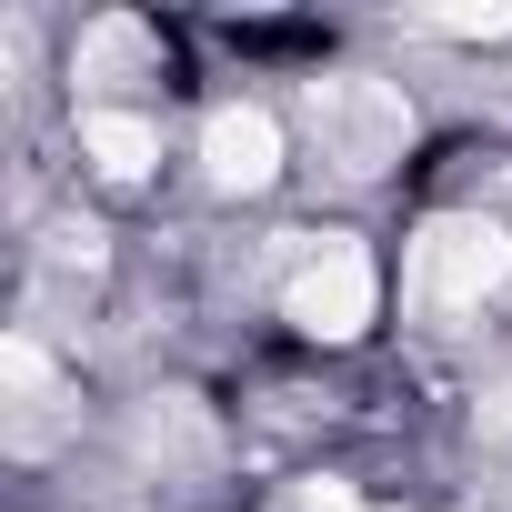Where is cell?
<instances>
[{
	"label": "cell",
	"instance_id": "1",
	"mask_svg": "<svg viewBox=\"0 0 512 512\" xmlns=\"http://www.w3.org/2000/svg\"><path fill=\"white\" fill-rule=\"evenodd\" d=\"M402 292H412V312L442 322V332L502 312V302H512V221H492V211H442V221H422Z\"/></svg>",
	"mask_w": 512,
	"mask_h": 512
},
{
	"label": "cell",
	"instance_id": "2",
	"mask_svg": "<svg viewBox=\"0 0 512 512\" xmlns=\"http://www.w3.org/2000/svg\"><path fill=\"white\" fill-rule=\"evenodd\" d=\"M302 131H312V161L342 171V181H382L402 151H412V101L372 71H332V81H302Z\"/></svg>",
	"mask_w": 512,
	"mask_h": 512
},
{
	"label": "cell",
	"instance_id": "3",
	"mask_svg": "<svg viewBox=\"0 0 512 512\" xmlns=\"http://www.w3.org/2000/svg\"><path fill=\"white\" fill-rule=\"evenodd\" d=\"M372 302H382V272H372V251L342 241V231H322L292 262V282H282V322L312 332V342H352L372 322Z\"/></svg>",
	"mask_w": 512,
	"mask_h": 512
},
{
	"label": "cell",
	"instance_id": "4",
	"mask_svg": "<svg viewBox=\"0 0 512 512\" xmlns=\"http://www.w3.org/2000/svg\"><path fill=\"white\" fill-rule=\"evenodd\" d=\"M0 372H11V452H51V442L71 432V382L51 372V352H41L31 332H11Z\"/></svg>",
	"mask_w": 512,
	"mask_h": 512
},
{
	"label": "cell",
	"instance_id": "5",
	"mask_svg": "<svg viewBox=\"0 0 512 512\" xmlns=\"http://www.w3.org/2000/svg\"><path fill=\"white\" fill-rule=\"evenodd\" d=\"M201 161H211L221 191H272V181H282V121H272V111H211Z\"/></svg>",
	"mask_w": 512,
	"mask_h": 512
},
{
	"label": "cell",
	"instance_id": "6",
	"mask_svg": "<svg viewBox=\"0 0 512 512\" xmlns=\"http://www.w3.org/2000/svg\"><path fill=\"white\" fill-rule=\"evenodd\" d=\"M81 161H91L101 181H151V161H161V121H151V111H111V101H91V111H81Z\"/></svg>",
	"mask_w": 512,
	"mask_h": 512
},
{
	"label": "cell",
	"instance_id": "7",
	"mask_svg": "<svg viewBox=\"0 0 512 512\" xmlns=\"http://www.w3.org/2000/svg\"><path fill=\"white\" fill-rule=\"evenodd\" d=\"M272 512H372V502H362L342 472H302V482H282V502H272Z\"/></svg>",
	"mask_w": 512,
	"mask_h": 512
}]
</instances>
